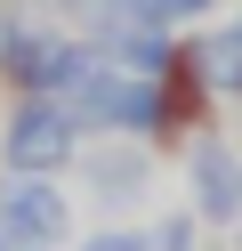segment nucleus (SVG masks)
<instances>
[{"label":"nucleus","instance_id":"obj_13","mask_svg":"<svg viewBox=\"0 0 242 251\" xmlns=\"http://www.w3.org/2000/svg\"><path fill=\"white\" fill-rule=\"evenodd\" d=\"M226 25H234V41H242V8H234V17H226Z\"/></svg>","mask_w":242,"mask_h":251},{"label":"nucleus","instance_id":"obj_3","mask_svg":"<svg viewBox=\"0 0 242 251\" xmlns=\"http://www.w3.org/2000/svg\"><path fill=\"white\" fill-rule=\"evenodd\" d=\"M73 186L65 178H32V170H0V227L16 251H73L81 219H73Z\"/></svg>","mask_w":242,"mask_h":251},{"label":"nucleus","instance_id":"obj_1","mask_svg":"<svg viewBox=\"0 0 242 251\" xmlns=\"http://www.w3.org/2000/svg\"><path fill=\"white\" fill-rule=\"evenodd\" d=\"M81 122L57 98H8L0 105V170H32V178H65L81 162Z\"/></svg>","mask_w":242,"mask_h":251},{"label":"nucleus","instance_id":"obj_11","mask_svg":"<svg viewBox=\"0 0 242 251\" xmlns=\"http://www.w3.org/2000/svg\"><path fill=\"white\" fill-rule=\"evenodd\" d=\"M105 8H113V0H48V17H57V25H73V33H81V25H97Z\"/></svg>","mask_w":242,"mask_h":251},{"label":"nucleus","instance_id":"obj_7","mask_svg":"<svg viewBox=\"0 0 242 251\" xmlns=\"http://www.w3.org/2000/svg\"><path fill=\"white\" fill-rule=\"evenodd\" d=\"M65 105H73L81 138H145V122H154V81H137V73H121V65H97Z\"/></svg>","mask_w":242,"mask_h":251},{"label":"nucleus","instance_id":"obj_9","mask_svg":"<svg viewBox=\"0 0 242 251\" xmlns=\"http://www.w3.org/2000/svg\"><path fill=\"white\" fill-rule=\"evenodd\" d=\"M154 251H210V227L194 211H170V219H154Z\"/></svg>","mask_w":242,"mask_h":251},{"label":"nucleus","instance_id":"obj_6","mask_svg":"<svg viewBox=\"0 0 242 251\" xmlns=\"http://www.w3.org/2000/svg\"><path fill=\"white\" fill-rule=\"evenodd\" d=\"M81 33L97 41V57H105V65H121V73H137V81H154V73H161V65H170V57H177V41H186V33H177V25H161V17H145L137 0H113L105 17H97V25H81Z\"/></svg>","mask_w":242,"mask_h":251},{"label":"nucleus","instance_id":"obj_4","mask_svg":"<svg viewBox=\"0 0 242 251\" xmlns=\"http://www.w3.org/2000/svg\"><path fill=\"white\" fill-rule=\"evenodd\" d=\"M154 162L161 154L145 146V138H89L81 162H73V195L97 202L105 219H129L145 195H154Z\"/></svg>","mask_w":242,"mask_h":251},{"label":"nucleus","instance_id":"obj_8","mask_svg":"<svg viewBox=\"0 0 242 251\" xmlns=\"http://www.w3.org/2000/svg\"><path fill=\"white\" fill-rule=\"evenodd\" d=\"M73 251H154V227H137V219H97V227L73 235Z\"/></svg>","mask_w":242,"mask_h":251},{"label":"nucleus","instance_id":"obj_14","mask_svg":"<svg viewBox=\"0 0 242 251\" xmlns=\"http://www.w3.org/2000/svg\"><path fill=\"white\" fill-rule=\"evenodd\" d=\"M0 251H16V243H8V227H0Z\"/></svg>","mask_w":242,"mask_h":251},{"label":"nucleus","instance_id":"obj_12","mask_svg":"<svg viewBox=\"0 0 242 251\" xmlns=\"http://www.w3.org/2000/svg\"><path fill=\"white\" fill-rule=\"evenodd\" d=\"M226 251H242V227H234V235H226Z\"/></svg>","mask_w":242,"mask_h":251},{"label":"nucleus","instance_id":"obj_10","mask_svg":"<svg viewBox=\"0 0 242 251\" xmlns=\"http://www.w3.org/2000/svg\"><path fill=\"white\" fill-rule=\"evenodd\" d=\"M145 17H161V25H177V33H194V25H210L218 17V0H137Z\"/></svg>","mask_w":242,"mask_h":251},{"label":"nucleus","instance_id":"obj_5","mask_svg":"<svg viewBox=\"0 0 242 251\" xmlns=\"http://www.w3.org/2000/svg\"><path fill=\"white\" fill-rule=\"evenodd\" d=\"M177 170H186V211L202 219L210 235H234L242 227V146L226 130H202L177 154Z\"/></svg>","mask_w":242,"mask_h":251},{"label":"nucleus","instance_id":"obj_2","mask_svg":"<svg viewBox=\"0 0 242 251\" xmlns=\"http://www.w3.org/2000/svg\"><path fill=\"white\" fill-rule=\"evenodd\" d=\"M202 130H218V81L202 73L194 33L177 41V57L154 73V122H145V146L154 154H186Z\"/></svg>","mask_w":242,"mask_h":251}]
</instances>
